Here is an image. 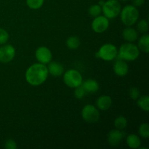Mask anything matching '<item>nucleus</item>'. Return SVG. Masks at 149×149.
<instances>
[{
	"instance_id": "3",
	"label": "nucleus",
	"mask_w": 149,
	"mask_h": 149,
	"mask_svg": "<svg viewBox=\"0 0 149 149\" xmlns=\"http://www.w3.org/2000/svg\"><path fill=\"white\" fill-rule=\"evenodd\" d=\"M121 20L126 26H132L139 18V11L134 5H126L121 10Z\"/></svg>"
},
{
	"instance_id": "20",
	"label": "nucleus",
	"mask_w": 149,
	"mask_h": 149,
	"mask_svg": "<svg viewBox=\"0 0 149 149\" xmlns=\"http://www.w3.org/2000/svg\"><path fill=\"white\" fill-rule=\"evenodd\" d=\"M65 45L70 49H77L80 45V40L76 36H71L67 39Z\"/></svg>"
},
{
	"instance_id": "29",
	"label": "nucleus",
	"mask_w": 149,
	"mask_h": 149,
	"mask_svg": "<svg viewBox=\"0 0 149 149\" xmlns=\"http://www.w3.org/2000/svg\"><path fill=\"white\" fill-rule=\"evenodd\" d=\"M4 148L6 149H17V143L13 139H7L4 144Z\"/></svg>"
},
{
	"instance_id": "23",
	"label": "nucleus",
	"mask_w": 149,
	"mask_h": 149,
	"mask_svg": "<svg viewBox=\"0 0 149 149\" xmlns=\"http://www.w3.org/2000/svg\"><path fill=\"white\" fill-rule=\"evenodd\" d=\"M89 15L93 17L100 15L102 13V7L99 4H93L88 10Z\"/></svg>"
},
{
	"instance_id": "11",
	"label": "nucleus",
	"mask_w": 149,
	"mask_h": 149,
	"mask_svg": "<svg viewBox=\"0 0 149 149\" xmlns=\"http://www.w3.org/2000/svg\"><path fill=\"white\" fill-rule=\"evenodd\" d=\"M124 138V132L119 130H112L107 136L108 143L111 146H117L122 142Z\"/></svg>"
},
{
	"instance_id": "26",
	"label": "nucleus",
	"mask_w": 149,
	"mask_h": 149,
	"mask_svg": "<svg viewBox=\"0 0 149 149\" xmlns=\"http://www.w3.org/2000/svg\"><path fill=\"white\" fill-rule=\"evenodd\" d=\"M74 89H75L74 90V96L77 99H82L84 97L86 93H87L81 85L79 86V87H76Z\"/></svg>"
},
{
	"instance_id": "15",
	"label": "nucleus",
	"mask_w": 149,
	"mask_h": 149,
	"mask_svg": "<svg viewBox=\"0 0 149 149\" xmlns=\"http://www.w3.org/2000/svg\"><path fill=\"white\" fill-rule=\"evenodd\" d=\"M81 86L84 89L86 93H96V92L98 91L99 87H100L98 82L96 80L93 79H88L86 81H82Z\"/></svg>"
},
{
	"instance_id": "12",
	"label": "nucleus",
	"mask_w": 149,
	"mask_h": 149,
	"mask_svg": "<svg viewBox=\"0 0 149 149\" xmlns=\"http://www.w3.org/2000/svg\"><path fill=\"white\" fill-rule=\"evenodd\" d=\"M113 71L119 77H125L129 72V66L126 61L118 59L113 64Z\"/></svg>"
},
{
	"instance_id": "32",
	"label": "nucleus",
	"mask_w": 149,
	"mask_h": 149,
	"mask_svg": "<svg viewBox=\"0 0 149 149\" xmlns=\"http://www.w3.org/2000/svg\"><path fill=\"white\" fill-rule=\"evenodd\" d=\"M121 1H127V0H121Z\"/></svg>"
},
{
	"instance_id": "17",
	"label": "nucleus",
	"mask_w": 149,
	"mask_h": 149,
	"mask_svg": "<svg viewBox=\"0 0 149 149\" xmlns=\"http://www.w3.org/2000/svg\"><path fill=\"white\" fill-rule=\"evenodd\" d=\"M127 144L128 147L132 149L139 148L141 145V141L139 137L135 134H130L127 137Z\"/></svg>"
},
{
	"instance_id": "30",
	"label": "nucleus",
	"mask_w": 149,
	"mask_h": 149,
	"mask_svg": "<svg viewBox=\"0 0 149 149\" xmlns=\"http://www.w3.org/2000/svg\"><path fill=\"white\" fill-rule=\"evenodd\" d=\"M133 5L135 7H141L145 3V0H133Z\"/></svg>"
},
{
	"instance_id": "5",
	"label": "nucleus",
	"mask_w": 149,
	"mask_h": 149,
	"mask_svg": "<svg viewBox=\"0 0 149 149\" xmlns=\"http://www.w3.org/2000/svg\"><path fill=\"white\" fill-rule=\"evenodd\" d=\"M122 7L118 0H108L102 6L103 15L108 19H113L119 16Z\"/></svg>"
},
{
	"instance_id": "14",
	"label": "nucleus",
	"mask_w": 149,
	"mask_h": 149,
	"mask_svg": "<svg viewBox=\"0 0 149 149\" xmlns=\"http://www.w3.org/2000/svg\"><path fill=\"white\" fill-rule=\"evenodd\" d=\"M112 105V99L109 95H101L96 100V106L99 110L106 111L110 109Z\"/></svg>"
},
{
	"instance_id": "19",
	"label": "nucleus",
	"mask_w": 149,
	"mask_h": 149,
	"mask_svg": "<svg viewBox=\"0 0 149 149\" xmlns=\"http://www.w3.org/2000/svg\"><path fill=\"white\" fill-rule=\"evenodd\" d=\"M137 105L141 110L148 112L149 110V97L148 95L140 96L137 100Z\"/></svg>"
},
{
	"instance_id": "9",
	"label": "nucleus",
	"mask_w": 149,
	"mask_h": 149,
	"mask_svg": "<svg viewBox=\"0 0 149 149\" xmlns=\"http://www.w3.org/2000/svg\"><path fill=\"white\" fill-rule=\"evenodd\" d=\"M15 56V48L11 45H3L0 47V63H8Z\"/></svg>"
},
{
	"instance_id": "28",
	"label": "nucleus",
	"mask_w": 149,
	"mask_h": 149,
	"mask_svg": "<svg viewBox=\"0 0 149 149\" xmlns=\"http://www.w3.org/2000/svg\"><path fill=\"white\" fill-rule=\"evenodd\" d=\"M130 97L134 100H137L139 97L141 96V92H140V90L137 87H132L130 88L129 91Z\"/></svg>"
},
{
	"instance_id": "7",
	"label": "nucleus",
	"mask_w": 149,
	"mask_h": 149,
	"mask_svg": "<svg viewBox=\"0 0 149 149\" xmlns=\"http://www.w3.org/2000/svg\"><path fill=\"white\" fill-rule=\"evenodd\" d=\"M81 116L85 122L95 123L100 119V113L97 107L93 105L87 104L84 106L81 110Z\"/></svg>"
},
{
	"instance_id": "1",
	"label": "nucleus",
	"mask_w": 149,
	"mask_h": 149,
	"mask_svg": "<svg viewBox=\"0 0 149 149\" xmlns=\"http://www.w3.org/2000/svg\"><path fill=\"white\" fill-rule=\"evenodd\" d=\"M48 73L47 67L45 64L34 63L29 66L26 70L25 77L29 84L32 86H39L43 84L47 79Z\"/></svg>"
},
{
	"instance_id": "4",
	"label": "nucleus",
	"mask_w": 149,
	"mask_h": 149,
	"mask_svg": "<svg viewBox=\"0 0 149 149\" xmlns=\"http://www.w3.org/2000/svg\"><path fill=\"white\" fill-rule=\"evenodd\" d=\"M118 49L114 45L106 43L102 45L95 54L96 58H100L105 61H111L116 58Z\"/></svg>"
},
{
	"instance_id": "25",
	"label": "nucleus",
	"mask_w": 149,
	"mask_h": 149,
	"mask_svg": "<svg viewBox=\"0 0 149 149\" xmlns=\"http://www.w3.org/2000/svg\"><path fill=\"white\" fill-rule=\"evenodd\" d=\"M137 29L138 31L143 33H146L148 31V23L146 20H140L137 24Z\"/></svg>"
},
{
	"instance_id": "21",
	"label": "nucleus",
	"mask_w": 149,
	"mask_h": 149,
	"mask_svg": "<svg viewBox=\"0 0 149 149\" xmlns=\"http://www.w3.org/2000/svg\"><path fill=\"white\" fill-rule=\"evenodd\" d=\"M113 124H114V126L116 129L122 130L125 129L127 126V119L125 116H119L115 119Z\"/></svg>"
},
{
	"instance_id": "6",
	"label": "nucleus",
	"mask_w": 149,
	"mask_h": 149,
	"mask_svg": "<svg viewBox=\"0 0 149 149\" xmlns=\"http://www.w3.org/2000/svg\"><path fill=\"white\" fill-rule=\"evenodd\" d=\"M63 81L67 87L76 88L81 85L83 78L79 71L76 69H69L63 73Z\"/></svg>"
},
{
	"instance_id": "31",
	"label": "nucleus",
	"mask_w": 149,
	"mask_h": 149,
	"mask_svg": "<svg viewBox=\"0 0 149 149\" xmlns=\"http://www.w3.org/2000/svg\"><path fill=\"white\" fill-rule=\"evenodd\" d=\"M104 2H105L104 1H103V0H100V1H99V2H98V4H99V5H100V7H102V6L103 5V4H104Z\"/></svg>"
},
{
	"instance_id": "24",
	"label": "nucleus",
	"mask_w": 149,
	"mask_h": 149,
	"mask_svg": "<svg viewBox=\"0 0 149 149\" xmlns=\"http://www.w3.org/2000/svg\"><path fill=\"white\" fill-rule=\"evenodd\" d=\"M138 132L139 135L142 137L143 138H148L149 136V125L148 123H143L140 125L139 129H138Z\"/></svg>"
},
{
	"instance_id": "8",
	"label": "nucleus",
	"mask_w": 149,
	"mask_h": 149,
	"mask_svg": "<svg viewBox=\"0 0 149 149\" xmlns=\"http://www.w3.org/2000/svg\"><path fill=\"white\" fill-rule=\"evenodd\" d=\"M109 26V19L104 15L94 17L92 22V29L95 33H101L106 31Z\"/></svg>"
},
{
	"instance_id": "18",
	"label": "nucleus",
	"mask_w": 149,
	"mask_h": 149,
	"mask_svg": "<svg viewBox=\"0 0 149 149\" xmlns=\"http://www.w3.org/2000/svg\"><path fill=\"white\" fill-rule=\"evenodd\" d=\"M138 47L140 50L143 51L145 53L149 52V36L148 33H145L138 40Z\"/></svg>"
},
{
	"instance_id": "27",
	"label": "nucleus",
	"mask_w": 149,
	"mask_h": 149,
	"mask_svg": "<svg viewBox=\"0 0 149 149\" xmlns=\"http://www.w3.org/2000/svg\"><path fill=\"white\" fill-rule=\"evenodd\" d=\"M9 39V33L5 29L0 28V45L7 43Z\"/></svg>"
},
{
	"instance_id": "13",
	"label": "nucleus",
	"mask_w": 149,
	"mask_h": 149,
	"mask_svg": "<svg viewBox=\"0 0 149 149\" xmlns=\"http://www.w3.org/2000/svg\"><path fill=\"white\" fill-rule=\"evenodd\" d=\"M48 65L47 70L49 74L52 75V77H61L64 73V68L60 63L56 62V61H50L49 63H47Z\"/></svg>"
},
{
	"instance_id": "2",
	"label": "nucleus",
	"mask_w": 149,
	"mask_h": 149,
	"mask_svg": "<svg viewBox=\"0 0 149 149\" xmlns=\"http://www.w3.org/2000/svg\"><path fill=\"white\" fill-rule=\"evenodd\" d=\"M140 49L138 46L132 42L123 44L118 50V59L123 60L125 61H135L139 57Z\"/></svg>"
},
{
	"instance_id": "10",
	"label": "nucleus",
	"mask_w": 149,
	"mask_h": 149,
	"mask_svg": "<svg viewBox=\"0 0 149 149\" xmlns=\"http://www.w3.org/2000/svg\"><path fill=\"white\" fill-rule=\"evenodd\" d=\"M35 56L38 62L46 65L52 61V54L49 48L42 46L36 49L35 52Z\"/></svg>"
},
{
	"instance_id": "22",
	"label": "nucleus",
	"mask_w": 149,
	"mask_h": 149,
	"mask_svg": "<svg viewBox=\"0 0 149 149\" xmlns=\"http://www.w3.org/2000/svg\"><path fill=\"white\" fill-rule=\"evenodd\" d=\"M45 0H26V4L32 10H38L41 8L44 4Z\"/></svg>"
},
{
	"instance_id": "16",
	"label": "nucleus",
	"mask_w": 149,
	"mask_h": 149,
	"mask_svg": "<svg viewBox=\"0 0 149 149\" xmlns=\"http://www.w3.org/2000/svg\"><path fill=\"white\" fill-rule=\"evenodd\" d=\"M122 36L124 39L128 42H133L136 41L138 38V31L133 28L127 26L122 31Z\"/></svg>"
}]
</instances>
